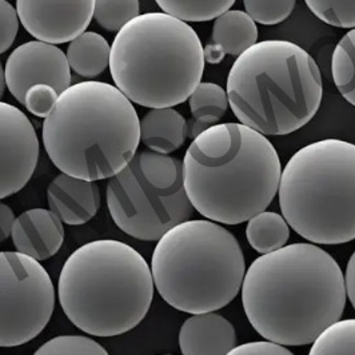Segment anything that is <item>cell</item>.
I'll return each instance as SVG.
<instances>
[{
    "label": "cell",
    "mask_w": 355,
    "mask_h": 355,
    "mask_svg": "<svg viewBox=\"0 0 355 355\" xmlns=\"http://www.w3.org/2000/svg\"><path fill=\"white\" fill-rule=\"evenodd\" d=\"M346 297L337 261L313 243H293L259 257L242 284L251 326L282 346L313 343L340 320Z\"/></svg>",
    "instance_id": "6da1fadb"
},
{
    "label": "cell",
    "mask_w": 355,
    "mask_h": 355,
    "mask_svg": "<svg viewBox=\"0 0 355 355\" xmlns=\"http://www.w3.org/2000/svg\"><path fill=\"white\" fill-rule=\"evenodd\" d=\"M183 183L198 213L223 225L248 222L278 194L279 155L261 132L242 123L215 125L193 139Z\"/></svg>",
    "instance_id": "7a4b0ae2"
},
{
    "label": "cell",
    "mask_w": 355,
    "mask_h": 355,
    "mask_svg": "<svg viewBox=\"0 0 355 355\" xmlns=\"http://www.w3.org/2000/svg\"><path fill=\"white\" fill-rule=\"evenodd\" d=\"M43 146L63 174L89 182L115 177L135 157L141 121L121 89L98 80L64 89L44 119Z\"/></svg>",
    "instance_id": "3957f363"
},
{
    "label": "cell",
    "mask_w": 355,
    "mask_h": 355,
    "mask_svg": "<svg viewBox=\"0 0 355 355\" xmlns=\"http://www.w3.org/2000/svg\"><path fill=\"white\" fill-rule=\"evenodd\" d=\"M151 268L125 242L101 239L75 250L62 267L58 297L75 327L116 337L142 322L154 300Z\"/></svg>",
    "instance_id": "277c9868"
},
{
    "label": "cell",
    "mask_w": 355,
    "mask_h": 355,
    "mask_svg": "<svg viewBox=\"0 0 355 355\" xmlns=\"http://www.w3.org/2000/svg\"><path fill=\"white\" fill-rule=\"evenodd\" d=\"M227 96L242 125L265 137L288 135L307 125L320 110V67L293 42H257L234 62Z\"/></svg>",
    "instance_id": "5b68a950"
},
{
    "label": "cell",
    "mask_w": 355,
    "mask_h": 355,
    "mask_svg": "<svg viewBox=\"0 0 355 355\" xmlns=\"http://www.w3.org/2000/svg\"><path fill=\"white\" fill-rule=\"evenodd\" d=\"M205 51L196 30L164 12L143 14L116 34L110 55L115 87L139 106L174 107L202 80Z\"/></svg>",
    "instance_id": "8992f818"
},
{
    "label": "cell",
    "mask_w": 355,
    "mask_h": 355,
    "mask_svg": "<svg viewBox=\"0 0 355 355\" xmlns=\"http://www.w3.org/2000/svg\"><path fill=\"white\" fill-rule=\"evenodd\" d=\"M163 301L189 314L214 313L234 301L246 274L238 239L219 223L194 219L167 231L151 259Z\"/></svg>",
    "instance_id": "52a82bcc"
},
{
    "label": "cell",
    "mask_w": 355,
    "mask_h": 355,
    "mask_svg": "<svg viewBox=\"0 0 355 355\" xmlns=\"http://www.w3.org/2000/svg\"><path fill=\"white\" fill-rule=\"evenodd\" d=\"M279 206L288 226L317 245L355 239V144L323 139L298 150L286 163Z\"/></svg>",
    "instance_id": "ba28073f"
},
{
    "label": "cell",
    "mask_w": 355,
    "mask_h": 355,
    "mask_svg": "<svg viewBox=\"0 0 355 355\" xmlns=\"http://www.w3.org/2000/svg\"><path fill=\"white\" fill-rule=\"evenodd\" d=\"M106 194L114 223L139 241H159L194 213L183 183V163L151 150L137 153L110 178Z\"/></svg>",
    "instance_id": "9c48e42d"
},
{
    "label": "cell",
    "mask_w": 355,
    "mask_h": 355,
    "mask_svg": "<svg viewBox=\"0 0 355 355\" xmlns=\"http://www.w3.org/2000/svg\"><path fill=\"white\" fill-rule=\"evenodd\" d=\"M53 309L55 288L46 268L18 251H0V347L35 339Z\"/></svg>",
    "instance_id": "30bf717a"
},
{
    "label": "cell",
    "mask_w": 355,
    "mask_h": 355,
    "mask_svg": "<svg viewBox=\"0 0 355 355\" xmlns=\"http://www.w3.org/2000/svg\"><path fill=\"white\" fill-rule=\"evenodd\" d=\"M39 159L35 127L18 107L0 101V199L19 193Z\"/></svg>",
    "instance_id": "8fae6325"
},
{
    "label": "cell",
    "mask_w": 355,
    "mask_h": 355,
    "mask_svg": "<svg viewBox=\"0 0 355 355\" xmlns=\"http://www.w3.org/2000/svg\"><path fill=\"white\" fill-rule=\"evenodd\" d=\"M6 86L20 105L28 89L50 85L60 95L71 86V69L66 53L44 42H27L10 53L6 67Z\"/></svg>",
    "instance_id": "7c38bea8"
},
{
    "label": "cell",
    "mask_w": 355,
    "mask_h": 355,
    "mask_svg": "<svg viewBox=\"0 0 355 355\" xmlns=\"http://www.w3.org/2000/svg\"><path fill=\"white\" fill-rule=\"evenodd\" d=\"M95 0H17L21 26L36 40L62 44L83 34L94 18Z\"/></svg>",
    "instance_id": "4fadbf2b"
},
{
    "label": "cell",
    "mask_w": 355,
    "mask_h": 355,
    "mask_svg": "<svg viewBox=\"0 0 355 355\" xmlns=\"http://www.w3.org/2000/svg\"><path fill=\"white\" fill-rule=\"evenodd\" d=\"M12 242L20 254L39 261L53 257L64 242L63 222L46 209L20 214L12 229Z\"/></svg>",
    "instance_id": "5bb4252c"
},
{
    "label": "cell",
    "mask_w": 355,
    "mask_h": 355,
    "mask_svg": "<svg viewBox=\"0 0 355 355\" xmlns=\"http://www.w3.org/2000/svg\"><path fill=\"white\" fill-rule=\"evenodd\" d=\"M50 210L63 223L80 226L89 222L101 207V190L95 182L59 174L47 189Z\"/></svg>",
    "instance_id": "9a60e30c"
},
{
    "label": "cell",
    "mask_w": 355,
    "mask_h": 355,
    "mask_svg": "<svg viewBox=\"0 0 355 355\" xmlns=\"http://www.w3.org/2000/svg\"><path fill=\"white\" fill-rule=\"evenodd\" d=\"M235 346L234 326L215 313L193 314L179 331L182 355H227Z\"/></svg>",
    "instance_id": "2e32d148"
},
{
    "label": "cell",
    "mask_w": 355,
    "mask_h": 355,
    "mask_svg": "<svg viewBox=\"0 0 355 355\" xmlns=\"http://www.w3.org/2000/svg\"><path fill=\"white\" fill-rule=\"evenodd\" d=\"M258 42V27L245 11L229 10L215 19L205 60L210 64L220 63L226 55L239 56Z\"/></svg>",
    "instance_id": "e0dca14e"
},
{
    "label": "cell",
    "mask_w": 355,
    "mask_h": 355,
    "mask_svg": "<svg viewBox=\"0 0 355 355\" xmlns=\"http://www.w3.org/2000/svg\"><path fill=\"white\" fill-rule=\"evenodd\" d=\"M187 135L184 116L173 107L151 108L141 121V142L159 154L168 155L179 150Z\"/></svg>",
    "instance_id": "ac0fdd59"
},
{
    "label": "cell",
    "mask_w": 355,
    "mask_h": 355,
    "mask_svg": "<svg viewBox=\"0 0 355 355\" xmlns=\"http://www.w3.org/2000/svg\"><path fill=\"white\" fill-rule=\"evenodd\" d=\"M111 46L101 34L85 31L67 47V60L72 71L79 76L94 79L110 66Z\"/></svg>",
    "instance_id": "d6986e66"
},
{
    "label": "cell",
    "mask_w": 355,
    "mask_h": 355,
    "mask_svg": "<svg viewBox=\"0 0 355 355\" xmlns=\"http://www.w3.org/2000/svg\"><path fill=\"white\" fill-rule=\"evenodd\" d=\"M193 121L189 125V137L196 139L207 128L218 125L230 106L227 92L211 82L199 83L189 98Z\"/></svg>",
    "instance_id": "ffe728a7"
},
{
    "label": "cell",
    "mask_w": 355,
    "mask_h": 355,
    "mask_svg": "<svg viewBox=\"0 0 355 355\" xmlns=\"http://www.w3.org/2000/svg\"><path fill=\"white\" fill-rule=\"evenodd\" d=\"M248 222L246 238L257 252L265 255L286 246L290 238V226L284 215L262 211Z\"/></svg>",
    "instance_id": "44dd1931"
},
{
    "label": "cell",
    "mask_w": 355,
    "mask_h": 355,
    "mask_svg": "<svg viewBox=\"0 0 355 355\" xmlns=\"http://www.w3.org/2000/svg\"><path fill=\"white\" fill-rule=\"evenodd\" d=\"M331 73L340 95L355 107V28L338 42L331 58Z\"/></svg>",
    "instance_id": "7402d4cb"
},
{
    "label": "cell",
    "mask_w": 355,
    "mask_h": 355,
    "mask_svg": "<svg viewBox=\"0 0 355 355\" xmlns=\"http://www.w3.org/2000/svg\"><path fill=\"white\" fill-rule=\"evenodd\" d=\"M174 18L183 21H209L229 11L236 0H155Z\"/></svg>",
    "instance_id": "603a6c76"
},
{
    "label": "cell",
    "mask_w": 355,
    "mask_h": 355,
    "mask_svg": "<svg viewBox=\"0 0 355 355\" xmlns=\"http://www.w3.org/2000/svg\"><path fill=\"white\" fill-rule=\"evenodd\" d=\"M309 355H355V320H338L323 330Z\"/></svg>",
    "instance_id": "cb8c5ba5"
},
{
    "label": "cell",
    "mask_w": 355,
    "mask_h": 355,
    "mask_svg": "<svg viewBox=\"0 0 355 355\" xmlns=\"http://www.w3.org/2000/svg\"><path fill=\"white\" fill-rule=\"evenodd\" d=\"M139 12V0H95L94 18L110 33H119Z\"/></svg>",
    "instance_id": "d4e9b609"
},
{
    "label": "cell",
    "mask_w": 355,
    "mask_h": 355,
    "mask_svg": "<svg viewBox=\"0 0 355 355\" xmlns=\"http://www.w3.org/2000/svg\"><path fill=\"white\" fill-rule=\"evenodd\" d=\"M323 23L337 28H355V0H304Z\"/></svg>",
    "instance_id": "484cf974"
},
{
    "label": "cell",
    "mask_w": 355,
    "mask_h": 355,
    "mask_svg": "<svg viewBox=\"0 0 355 355\" xmlns=\"http://www.w3.org/2000/svg\"><path fill=\"white\" fill-rule=\"evenodd\" d=\"M34 355H110L94 339L82 336H60L47 340Z\"/></svg>",
    "instance_id": "4316f807"
},
{
    "label": "cell",
    "mask_w": 355,
    "mask_h": 355,
    "mask_svg": "<svg viewBox=\"0 0 355 355\" xmlns=\"http://www.w3.org/2000/svg\"><path fill=\"white\" fill-rule=\"evenodd\" d=\"M297 0H243L246 14L263 26L279 24L288 18Z\"/></svg>",
    "instance_id": "83f0119b"
},
{
    "label": "cell",
    "mask_w": 355,
    "mask_h": 355,
    "mask_svg": "<svg viewBox=\"0 0 355 355\" xmlns=\"http://www.w3.org/2000/svg\"><path fill=\"white\" fill-rule=\"evenodd\" d=\"M59 98L56 89L50 85H35L26 92L24 105L33 115L37 118H47Z\"/></svg>",
    "instance_id": "f1b7e54d"
},
{
    "label": "cell",
    "mask_w": 355,
    "mask_h": 355,
    "mask_svg": "<svg viewBox=\"0 0 355 355\" xmlns=\"http://www.w3.org/2000/svg\"><path fill=\"white\" fill-rule=\"evenodd\" d=\"M17 8L7 0H0V55L10 50L19 31Z\"/></svg>",
    "instance_id": "f546056e"
},
{
    "label": "cell",
    "mask_w": 355,
    "mask_h": 355,
    "mask_svg": "<svg viewBox=\"0 0 355 355\" xmlns=\"http://www.w3.org/2000/svg\"><path fill=\"white\" fill-rule=\"evenodd\" d=\"M227 355H294L282 345L270 340H257L235 346Z\"/></svg>",
    "instance_id": "4dcf8cb0"
},
{
    "label": "cell",
    "mask_w": 355,
    "mask_h": 355,
    "mask_svg": "<svg viewBox=\"0 0 355 355\" xmlns=\"http://www.w3.org/2000/svg\"><path fill=\"white\" fill-rule=\"evenodd\" d=\"M15 219L17 218L12 209L8 205L0 202V243L12 234Z\"/></svg>",
    "instance_id": "1f68e13d"
},
{
    "label": "cell",
    "mask_w": 355,
    "mask_h": 355,
    "mask_svg": "<svg viewBox=\"0 0 355 355\" xmlns=\"http://www.w3.org/2000/svg\"><path fill=\"white\" fill-rule=\"evenodd\" d=\"M345 284H346V295L350 300V302L355 309V251L349 259V263L346 267V277H345Z\"/></svg>",
    "instance_id": "d6a6232c"
},
{
    "label": "cell",
    "mask_w": 355,
    "mask_h": 355,
    "mask_svg": "<svg viewBox=\"0 0 355 355\" xmlns=\"http://www.w3.org/2000/svg\"><path fill=\"white\" fill-rule=\"evenodd\" d=\"M4 89H6V75H4V70H3V67L0 64V99L3 98Z\"/></svg>",
    "instance_id": "836d02e7"
},
{
    "label": "cell",
    "mask_w": 355,
    "mask_h": 355,
    "mask_svg": "<svg viewBox=\"0 0 355 355\" xmlns=\"http://www.w3.org/2000/svg\"><path fill=\"white\" fill-rule=\"evenodd\" d=\"M162 355H173V354H162Z\"/></svg>",
    "instance_id": "e575fe53"
}]
</instances>
